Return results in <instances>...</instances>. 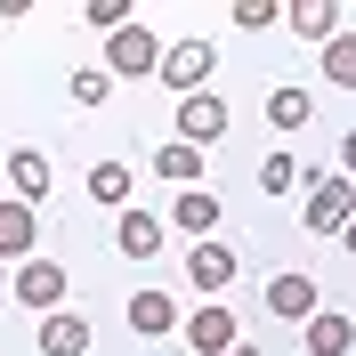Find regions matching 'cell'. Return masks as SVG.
Returning a JSON list of instances; mask_svg holds the SVG:
<instances>
[{
  "label": "cell",
  "mask_w": 356,
  "mask_h": 356,
  "mask_svg": "<svg viewBox=\"0 0 356 356\" xmlns=\"http://www.w3.org/2000/svg\"><path fill=\"white\" fill-rule=\"evenodd\" d=\"M170 219L186 227V235H211V227H219V195H211V186H178V202H170Z\"/></svg>",
  "instance_id": "14"
},
{
  "label": "cell",
  "mask_w": 356,
  "mask_h": 356,
  "mask_svg": "<svg viewBox=\"0 0 356 356\" xmlns=\"http://www.w3.org/2000/svg\"><path fill=\"white\" fill-rule=\"evenodd\" d=\"M300 340H308V356H348L356 348V324H340V308H316L308 324H300Z\"/></svg>",
  "instance_id": "10"
},
{
  "label": "cell",
  "mask_w": 356,
  "mask_h": 356,
  "mask_svg": "<svg viewBox=\"0 0 356 356\" xmlns=\"http://www.w3.org/2000/svg\"><path fill=\"white\" fill-rule=\"evenodd\" d=\"M284 24L300 33V41H332V33H340V8H332V0H291Z\"/></svg>",
  "instance_id": "16"
},
{
  "label": "cell",
  "mask_w": 356,
  "mask_h": 356,
  "mask_svg": "<svg viewBox=\"0 0 356 356\" xmlns=\"http://www.w3.org/2000/svg\"><path fill=\"white\" fill-rule=\"evenodd\" d=\"M316 73H324L332 89H356V33H348V24H340L332 41H324V57H316Z\"/></svg>",
  "instance_id": "18"
},
{
  "label": "cell",
  "mask_w": 356,
  "mask_h": 356,
  "mask_svg": "<svg viewBox=\"0 0 356 356\" xmlns=\"http://www.w3.org/2000/svg\"><path fill=\"white\" fill-rule=\"evenodd\" d=\"M340 243H348V251H356V219H348V227H340Z\"/></svg>",
  "instance_id": "26"
},
{
  "label": "cell",
  "mask_w": 356,
  "mask_h": 356,
  "mask_svg": "<svg viewBox=\"0 0 356 356\" xmlns=\"http://www.w3.org/2000/svg\"><path fill=\"white\" fill-rule=\"evenodd\" d=\"M267 316H284V324H308V316H316V284L300 275V267L267 275Z\"/></svg>",
  "instance_id": "8"
},
{
  "label": "cell",
  "mask_w": 356,
  "mask_h": 356,
  "mask_svg": "<svg viewBox=\"0 0 356 356\" xmlns=\"http://www.w3.org/2000/svg\"><path fill=\"white\" fill-rule=\"evenodd\" d=\"M8 186H17V202H41L49 195V154L41 146H8Z\"/></svg>",
  "instance_id": "12"
},
{
  "label": "cell",
  "mask_w": 356,
  "mask_h": 356,
  "mask_svg": "<svg viewBox=\"0 0 356 356\" xmlns=\"http://www.w3.org/2000/svg\"><path fill=\"white\" fill-rule=\"evenodd\" d=\"M235 340H243V324H235L219 300H202V308L186 316V348H195V356H227Z\"/></svg>",
  "instance_id": "7"
},
{
  "label": "cell",
  "mask_w": 356,
  "mask_h": 356,
  "mask_svg": "<svg viewBox=\"0 0 356 356\" xmlns=\"http://www.w3.org/2000/svg\"><path fill=\"white\" fill-rule=\"evenodd\" d=\"M65 89H73V106H81V113H97V106L113 97V73H106V65H81V73H73Z\"/></svg>",
  "instance_id": "21"
},
{
  "label": "cell",
  "mask_w": 356,
  "mask_h": 356,
  "mask_svg": "<svg viewBox=\"0 0 356 356\" xmlns=\"http://www.w3.org/2000/svg\"><path fill=\"white\" fill-rule=\"evenodd\" d=\"M227 138V97L219 89H202V97H178V146H219Z\"/></svg>",
  "instance_id": "6"
},
{
  "label": "cell",
  "mask_w": 356,
  "mask_h": 356,
  "mask_svg": "<svg viewBox=\"0 0 356 356\" xmlns=\"http://www.w3.org/2000/svg\"><path fill=\"white\" fill-rule=\"evenodd\" d=\"M235 24H243V33H267V24H275V0H235Z\"/></svg>",
  "instance_id": "24"
},
{
  "label": "cell",
  "mask_w": 356,
  "mask_h": 356,
  "mask_svg": "<svg viewBox=\"0 0 356 356\" xmlns=\"http://www.w3.org/2000/svg\"><path fill=\"white\" fill-rule=\"evenodd\" d=\"M8 284H17V308H33V316H57V308H65V267H57V259H17Z\"/></svg>",
  "instance_id": "4"
},
{
  "label": "cell",
  "mask_w": 356,
  "mask_h": 356,
  "mask_svg": "<svg viewBox=\"0 0 356 356\" xmlns=\"http://www.w3.org/2000/svg\"><path fill=\"white\" fill-rule=\"evenodd\" d=\"M154 65H162V33H154V24H122V33H106V73H113V81H146Z\"/></svg>",
  "instance_id": "3"
},
{
  "label": "cell",
  "mask_w": 356,
  "mask_h": 356,
  "mask_svg": "<svg viewBox=\"0 0 356 356\" xmlns=\"http://www.w3.org/2000/svg\"><path fill=\"white\" fill-rule=\"evenodd\" d=\"M235 275H243V251H227L219 235H202V243L186 251V284H195L202 300H219V291L235 284Z\"/></svg>",
  "instance_id": "5"
},
{
  "label": "cell",
  "mask_w": 356,
  "mask_h": 356,
  "mask_svg": "<svg viewBox=\"0 0 356 356\" xmlns=\"http://www.w3.org/2000/svg\"><path fill=\"white\" fill-rule=\"evenodd\" d=\"M33 235H41V219H33V202L0 195V259H8V267H17V259H33Z\"/></svg>",
  "instance_id": "9"
},
{
  "label": "cell",
  "mask_w": 356,
  "mask_h": 356,
  "mask_svg": "<svg viewBox=\"0 0 356 356\" xmlns=\"http://www.w3.org/2000/svg\"><path fill=\"white\" fill-rule=\"evenodd\" d=\"M81 17H89V24H97V33H122V24H130V8H122V0H89Z\"/></svg>",
  "instance_id": "23"
},
{
  "label": "cell",
  "mask_w": 356,
  "mask_h": 356,
  "mask_svg": "<svg viewBox=\"0 0 356 356\" xmlns=\"http://www.w3.org/2000/svg\"><path fill=\"white\" fill-rule=\"evenodd\" d=\"M308 113H316V97L300 81H275V89H267V130H300Z\"/></svg>",
  "instance_id": "17"
},
{
  "label": "cell",
  "mask_w": 356,
  "mask_h": 356,
  "mask_svg": "<svg viewBox=\"0 0 356 356\" xmlns=\"http://www.w3.org/2000/svg\"><path fill=\"white\" fill-rule=\"evenodd\" d=\"M340 178H356V130L340 138Z\"/></svg>",
  "instance_id": "25"
},
{
  "label": "cell",
  "mask_w": 356,
  "mask_h": 356,
  "mask_svg": "<svg viewBox=\"0 0 356 356\" xmlns=\"http://www.w3.org/2000/svg\"><path fill=\"white\" fill-rule=\"evenodd\" d=\"M259 186H267V195L300 186V162H291V154H267V162H259Z\"/></svg>",
  "instance_id": "22"
},
{
  "label": "cell",
  "mask_w": 356,
  "mask_h": 356,
  "mask_svg": "<svg viewBox=\"0 0 356 356\" xmlns=\"http://www.w3.org/2000/svg\"><path fill=\"white\" fill-rule=\"evenodd\" d=\"M89 202L130 211V162H97V170H89Z\"/></svg>",
  "instance_id": "20"
},
{
  "label": "cell",
  "mask_w": 356,
  "mask_h": 356,
  "mask_svg": "<svg viewBox=\"0 0 356 356\" xmlns=\"http://www.w3.org/2000/svg\"><path fill=\"white\" fill-rule=\"evenodd\" d=\"M300 178H308L300 227H308V235H340V227L356 219V178H340V170H300Z\"/></svg>",
  "instance_id": "1"
},
{
  "label": "cell",
  "mask_w": 356,
  "mask_h": 356,
  "mask_svg": "<svg viewBox=\"0 0 356 356\" xmlns=\"http://www.w3.org/2000/svg\"><path fill=\"white\" fill-rule=\"evenodd\" d=\"M130 332H138V340H162V332H178V308H170V291H154V284L138 291V300H130Z\"/></svg>",
  "instance_id": "11"
},
{
  "label": "cell",
  "mask_w": 356,
  "mask_h": 356,
  "mask_svg": "<svg viewBox=\"0 0 356 356\" xmlns=\"http://www.w3.org/2000/svg\"><path fill=\"white\" fill-rule=\"evenodd\" d=\"M154 178H170V186H202V154L170 138V146H154Z\"/></svg>",
  "instance_id": "19"
},
{
  "label": "cell",
  "mask_w": 356,
  "mask_h": 356,
  "mask_svg": "<svg viewBox=\"0 0 356 356\" xmlns=\"http://www.w3.org/2000/svg\"><path fill=\"white\" fill-rule=\"evenodd\" d=\"M113 243L130 251V259H154L162 251V219L154 211H122V219H113Z\"/></svg>",
  "instance_id": "15"
},
{
  "label": "cell",
  "mask_w": 356,
  "mask_h": 356,
  "mask_svg": "<svg viewBox=\"0 0 356 356\" xmlns=\"http://www.w3.org/2000/svg\"><path fill=\"white\" fill-rule=\"evenodd\" d=\"M227 356H259V348H243V340H235V348H227Z\"/></svg>",
  "instance_id": "27"
},
{
  "label": "cell",
  "mask_w": 356,
  "mask_h": 356,
  "mask_svg": "<svg viewBox=\"0 0 356 356\" xmlns=\"http://www.w3.org/2000/svg\"><path fill=\"white\" fill-rule=\"evenodd\" d=\"M211 65H219V49H211V41H162L154 81L178 89V97H202V89H211Z\"/></svg>",
  "instance_id": "2"
},
{
  "label": "cell",
  "mask_w": 356,
  "mask_h": 356,
  "mask_svg": "<svg viewBox=\"0 0 356 356\" xmlns=\"http://www.w3.org/2000/svg\"><path fill=\"white\" fill-rule=\"evenodd\" d=\"M41 356H89V324H81L73 308L41 316Z\"/></svg>",
  "instance_id": "13"
}]
</instances>
